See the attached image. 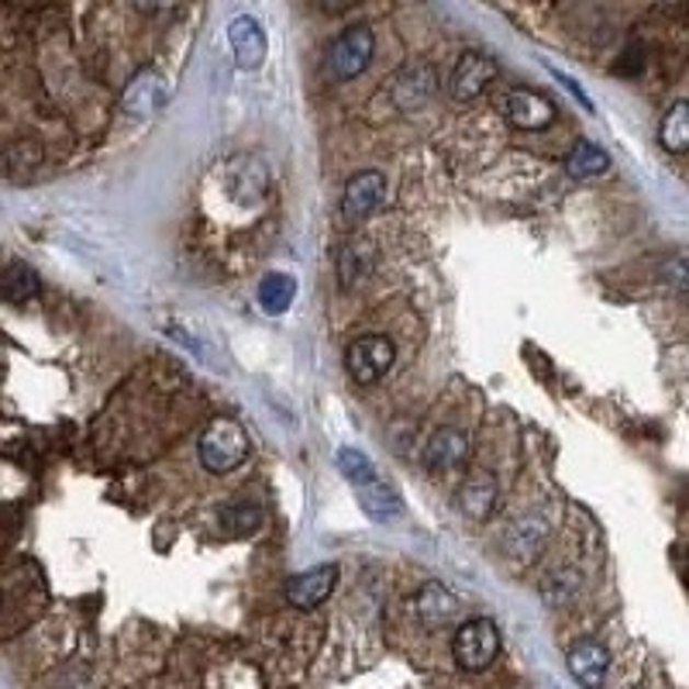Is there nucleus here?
<instances>
[{
    "label": "nucleus",
    "mask_w": 689,
    "mask_h": 689,
    "mask_svg": "<svg viewBox=\"0 0 689 689\" xmlns=\"http://www.w3.org/2000/svg\"><path fill=\"white\" fill-rule=\"evenodd\" d=\"M252 451V441H249V432L231 417H214L204 435L197 441V456H200V466L207 472H231L239 469Z\"/></svg>",
    "instance_id": "f257e3e1"
},
{
    "label": "nucleus",
    "mask_w": 689,
    "mask_h": 689,
    "mask_svg": "<svg viewBox=\"0 0 689 689\" xmlns=\"http://www.w3.org/2000/svg\"><path fill=\"white\" fill-rule=\"evenodd\" d=\"M493 80H496V62L486 53H462L448 77V93L456 101L469 104V101L483 97Z\"/></svg>",
    "instance_id": "0eeeda50"
},
{
    "label": "nucleus",
    "mask_w": 689,
    "mask_h": 689,
    "mask_svg": "<svg viewBox=\"0 0 689 689\" xmlns=\"http://www.w3.org/2000/svg\"><path fill=\"white\" fill-rule=\"evenodd\" d=\"M451 655H456L459 669L483 673L501 655V631L490 617H472V621L459 624L456 638H451Z\"/></svg>",
    "instance_id": "f03ea898"
},
{
    "label": "nucleus",
    "mask_w": 689,
    "mask_h": 689,
    "mask_svg": "<svg viewBox=\"0 0 689 689\" xmlns=\"http://www.w3.org/2000/svg\"><path fill=\"white\" fill-rule=\"evenodd\" d=\"M610 170V156L600 149V146H593V141L579 138L573 152L565 156V173L569 176H576V180H593V176H604Z\"/></svg>",
    "instance_id": "6ab92c4d"
},
{
    "label": "nucleus",
    "mask_w": 689,
    "mask_h": 689,
    "mask_svg": "<svg viewBox=\"0 0 689 689\" xmlns=\"http://www.w3.org/2000/svg\"><path fill=\"white\" fill-rule=\"evenodd\" d=\"M335 583H338V565L335 562L314 565V569H307V573L294 576L287 586H283V597H287V604L294 610H314L331 597Z\"/></svg>",
    "instance_id": "1a4fd4ad"
},
{
    "label": "nucleus",
    "mask_w": 689,
    "mask_h": 689,
    "mask_svg": "<svg viewBox=\"0 0 689 689\" xmlns=\"http://www.w3.org/2000/svg\"><path fill=\"white\" fill-rule=\"evenodd\" d=\"M131 4L146 18H173L183 8V0H131Z\"/></svg>",
    "instance_id": "cd10ccee"
},
{
    "label": "nucleus",
    "mask_w": 689,
    "mask_h": 689,
    "mask_svg": "<svg viewBox=\"0 0 689 689\" xmlns=\"http://www.w3.org/2000/svg\"><path fill=\"white\" fill-rule=\"evenodd\" d=\"M225 183H228V194L239 204H255V200L266 197L269 173H266V165L259 159L242 156V159H234L225 170Z\"/></svg>",
    "instance_id": "2eb2a0df"
},
{
    "label": "nucleus",
    "mask_w": 689,
    "mask_h": 689,
    "mask_svg": "<svg viewBox=\"0 0 689 689\" xmlns=\"http://www.w3.org/2000/svg\"><path fill=\"white\" fill-rule=\"evenodd\" d=\"M263 525V507L252 501H231L221 507V528L228 535H252Z\"/></svg>",
    "instance_id": "b1692460"
},
{
    "label": "nucleus",
    "mask_w": 689,
    "mask_h": 689,
    "mask_svg": "<svg viewBox=\"0 0 689 689\" xmlns=\"http://www.w3.org/2000/svg\"><path fill=\"white\" fill-rule=\"evenodd\" d=\"M414 613H417V621L427 624V628H445L456 621V613H459V600L451 597V593L441 586V583H427L417 589V597H414Z\"/></svg>",
    "instance_id": "f3484780"
},
{
    "label": "nucleus",
    "mask_w": 689,
    "mask_h": 689,
    "mask_svg": "<svg viewBox=\"0 0 689 689\" xmlns=\"http://www.w3.org/2000/svg\"><path fill=\"white\" fill-rule=\"evenodd\" d=\"M665 273L673 276V287H676V290H682V287H686V269H682V259H676V263H669V269H665Z\"/></svg>",
    "instance_id": "c756f323"
},
{
    "label": "nucleus",
    "mask_w": 689,
    "mask_h": 689,
    "mask_svg": "<svg viewBox=\"0 0 689 689\" xmlns=\"http://www.w3.org/2000/svg\"><path fill=\"white\" fill-rule=\"evenodd\" d=\"M397 363V345L387 335H363L348 342L345 348V369L359 387L379 383Z\"/></svg>",
    "instance_id": "20e7f679"
},
{
    "label": "nucleus",
    "mask_w": 689,
    "mask_h": 689,
    "mask_svg": "<svg viewBox=\"0 0 689 689\" xmlns=\"http://www.w3.org/2000/svg\"><path fill=\"white\" fill-rule=\"evenodd\" d=\"M576 593H579V576L569 573V569H562V573L544 579V600L549 604H569Z\"/></svg>",
    "instance_id": "bb28decb"
},
{
    "label": "nucleus",
    "mask_w": 689,
    "mask_h": 689,
    "mask_svg": "<svg viewBox=\"0 0 689 689\" xmlns=\"http://www.w3.org/2000/svg\"><path fill=\"white\" fill-rule=\"evenodd\" d=\"M338 469L345 472V480H348L352 486H363V483L376 480V466H372V459L366 456V451H359V448H342V451H338Z\"/></svg>",
    "instance_id": "393cba45"
},
{
    "label": "nucleus",
    "mask_w": 689,
    "mask_h": 689,
    "mask_svg": "<svg viewBox=\"0 0 689 689\" xmlns=\"http://www.w3.org/2000/svg\"><path fill=\"white\" fill-rule=\"evenodd\" d=\"M504 117L520 131H541L555 122V104L531 87H514L504 97Z\"/></svg>",
    "instance_id": "6e6552de"
},
{
    "label": "nucleus",
    "mask_w": 689,
    "mask_h": 689,
    "mask_svg": "<svg viewBox=\"0 0 689 689\" xmlns=\"http://www.w3.org/2000/svg\"><path fill=\"white\" fill-rule=\"evenodd\" d=\"M387 200V176L376 173V170H363L355 173L345 183V194H342V218L345 225H359L366 221L372 210H379V204Z\"/></svg>",
    "instance_id": "423d86ee"
},
{
    "label": "nucleus",
    "mask_w": 689,
    "mask_h": 689,
    "mask_svg": "<svg viewBox=\"0 0 689 689\" xmlns=\"http://www.w3.org/2000/svg\"><path fill=\"white\" fill-rule=\"evenodd\" d=\"M355 493H359V507L372 517V520H393L400 517L403 510V501H400V493L393 486H387L383 480H369L363 486H355Z\"/></svg>",
    "instance_id": "a211bd4d"
},
{
    "label": "nucleus",
    "mask_w": 689,
    "mask_h": 689,
    "mask_svg": "<svg viewBox=\"0 0 689 689\" xmlns=\"http://www.w3.org/2000/svg\"><path fill=\"white\" fill-rule=\"evenodd\" d=\"M4 165L11 173H32L42 165V146L38 141H14L4 152Z\"/></svg>",
    "instance_id": "a878e982"
},
{
    "label": "nucleus",
    "mask_w": 689,
    "mask_h": 689,
    "mask_svg": "<svg viewBox=\"0 0 689 689\" xmlns=\"http://www.w3.org/2000/svg\"><path fill=\"white\" fill-rule=\"evenodd\" d=\"M658 141L665 152L682 156L689 149V104L676 101L669 111H665L662 125H658Z\"/></svg>",
    "instance_id": "aec40b11"
},
{
    "label": "nucleus",
    "mask_w": 689,
    "mask_h": 689,
    "mask_svg": "<svg viewBox=\"0 0 689 689\" xmlns=\"http://www.w3.org/2000/svg\"><path fill=\"white\" fill-rule=\"evenodd\" d=\"M549 531H552V520L544 517V510H531L528 517H520L517 525H510L504 549L514 562H535L544 549V541H549Z\"/></svg>",
    "instance_id": "9b49d317"
},
{
    "label": "nucleus",
    "mask_w": 689,
    "mask_h": 689,
    "mask_svg": "<svg viewBox=\"0 0 689 689\" xmlns=\"http://www.w3.org/2000/svg\"><path fill=\"white\" fill-rule=\"evenodd\" d=\"M228 42H231L234 62H239L242 69H249V73L263 69V62L269 56V42H266L263 25H259L252 14H239L231 21V25H228Z\"/></svg>",
    "instance_id": "9d476101"
},
{
    "label": "nucleus",
    "mask_w": 689,
    "mask_h": 689,
    "mask_svg": "<svg viewBox=\"0 0 689 689\" xmlns=\"http://www.w3.org/2000/svg\"><path fill=\"white\" fill-rule=\"evenodd\" d=\"M165 97H170V87H165V80L156 73V69H141V73L125 87L122 107L131 117H152V114L162 111Z\"/></svg>",
    "instance_id": "4468645a"
},
{
    "label": "nucleus",
    "mask_w": 689,
    "mask_h": 689,
    "mask_svg": "<svg viewBox=\"0 0 689 689\" xmlns=\"http://www.w3.org/2000/svg\"><path fill=\"white\" fill-rule=\"evenodd\" d=\"M372 273V245L366 242H352L338 252V279L342 287H355Z\"/></svg>",
    "instance_id": "5701e85b"
},
{
    "label": "nucleus",
    "mask_w": 689,
    "mask_h": 689,
    "mask_svg": "<svg viewBox=\"0 0 689 689\" xmlns=\"http://www.w3.org/2000/svg\"><path fill=\"white\" fill-rule=\"evenodd\" d=\"M438 93V73L427 62H407L390 83V97L397 111H421L435 101Z\"/></svg>",
    "instance_id": "39448f33"
},
{
    "label": "nucleus",
    "mask_w": 689,
    "mask_h": 689,
    "mask_svg": "<svg viewBox=\"0 0 689 689\" xmlns=\"http://www.w3.org/2000/svg\"><path fill=\"white\" fill-rule=\"evenodd\" d=\"M376 56V35L369 25H348L328 49V77L335 83H348L363 77Z\"/></svg>",
    "instance_id": "7ed1b4c3"
},
{
    "label": "nucleus",
    "mask_w": 689,
    "mask_h": 689,
    "mask_svg": "<svg viewBox=\"0 0 689 689\" xmlns=\"http://www.w3.org/2000/svg\"><path fill=\"white\" fill-rule=\"evenodd\" d=\"M314 4H318L324 14H342V11H348V8H355V4H363V0H314Z\"/></svg>",
    "instance_id": "c85d7f7f"
},
{
    "label": "nucleus",
    "mask_w": 689,
    "mask_h": 689,
    "mask_svg": "<svg viewBox=\"0 0 689 689\" xmlns=\"http://www.w3.org/2000/svg\"><path fill=\"white\" fill-rule=\"evenodd\" d=\"M569 673L583 689H600L610 673V652L604 641L597 638H583L569 648Z\"/></svg>",
    "instance_id": "f8f14e48"
},
{
    "label": "nucleus",
    "mask_w": 689,
    "mask_h": 689,
    "mask_svg": "<svg viewBox=\"0 0 689 689\" xmlns=\"http://www.w3.org/2000/svg\"><path fill=\"white\" fill-rule=\"evenodd\" d=\"M297 297V283L287 273H269L259 283V303H263L266 314H283Z\"/></svg>",
    "instance_id": "4be33fe9"
},
{
    "label": "nucleus",
    "mask_w": 689,
    "mask_h": 689,
    "mask_svg": "<svg viewBox=\"0 0 689 689\" xmlns=\"http://www.w3.org/2000/svg\"><path fill=\"white\" fill-rule=\"evenodd\" d=\"M459 510L472 520H486L496 510V501H501V486L490 476V472H472V476L459 486Z\"/></svg>",
    "instance_id": "dca6fc26"
},
{
    "label": "nucleus",
    "mask_w": 689,
    "mask_h": 689,
    "mask_svg": "<svg viewBox=\"0 0 689 689\" xmlns=\"http://www.w3.org/2000/svg\"><path fill=\"white\" fill-rule=\"evenodd\" d=\"M469 435L462 432V427H441V432L432 435V441H427L424 448V466L432 472H456L466 466L469 459Z\"/></svg>",
    "instance_id": "ddd939ff"
},
{
    "label": "nucleus",
    "mask_w": 689,
    "mask_h": 689,
    "mask_svg": "<svg viewBox=\"0 0 689 689\" xmlns=\"http://www.w3.org/2000/svg\"><path fill=\"white\" fill-rule=\"evenodd\" d=\"M38 290H42L38 273L25 263H11L4 273H0V297L11 303H25V300L38 297Z\"/></svg>",
    "instance_id": "412c9836"
}]
</instances>
